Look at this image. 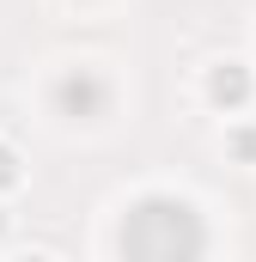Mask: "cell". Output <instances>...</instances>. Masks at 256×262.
I'll return each mask as SVG.
<instances>
[{
	"mask_svg": "<svg viewBox=\"0 0 256 262\" xmlns=\"http://www.w3.org/2000/svg\"><path fill=\"white\" fill-rule=\"evenodd\" d=\"M214 98H220V104H244V98H250V79H244L238 67H226V73H214Z\"/></svg>",
	"mask_w": 256,
	"mask_h": 262,
	"instance_id": "3",
	"label": "cell"
},
{
	"mask_svg": "<svg viewBox=\"0 0 256 262\" xmlns=\"http://www.w3.org/2000/svg\"><path fill=\"white\" fill-rule=\"evenodd\" d=\"M25 262H43V256H25Z\"/></svg>",
	"mask_w": 256,
	"mask_h": 262,
	"instance_id": "4",
	"label": "cell"
},
{
	"mask_svg": "<svg viewBox=\"0 0 256 262\" xmlns=\"http://www.w3.org/2000/svg\"><path fill=\"white\" fill-rule=\"evenodd\" d=\"M201 250H207V232H201L189 201L153 195L122 220V256L128 262H201Z\"/></svg>",
	"mask_w": 256,
	"mask_h": 262,
	"instance_id": "1",
	"label": "cell"
},
{
	"mask_svg": "<svg viewBox=\"0 0 256 262\" xmlns=\"http://www.w3.org/2000/svg\"><path fill=\"white\" fill-rule=\"evenodd\" d=\"M61 104L67 110H98V104H104V85H98L92 73H73V79L61 85Z\"/></svg>",
	"mask_w": 256,
	"mask_h": 262,
	"instance_id": "2",
	"label": "cell"
}]
</instances>
